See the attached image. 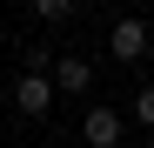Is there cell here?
Wrapping results in <instances>:
<instances>
[{
    "mask_svg": "<svg viewBox=\"0 0 154 148\" xmlns=\"http://www.w3.org/2000/svg\"><path fill=\"white\" fill-rule=\"evenodd\" d=\"M147 47H154V27H147V20H134V14L114 20V34H107V54H114V61L134 67V61H147Z\"/></svg>",
    "mask_w": 154,
    "mask_h": 148,
    "instance_id": "6da1fadb",
    "label": "cell"
},
{
    "mask_svg": "<svg viewBox=\"0 0 154 148\" xmlns=\"http://www.w3.org/2000/svg\"><path fill=\"white\" fill-rule=\"evenodd\" d=\"M14 108L20 114H47L54 108V81H47V74H20L14 81Z\"/></svg>",
    "mask_w": 154,
    "mask_h": 148,
    "instance_id": "7a4b0ae2",
    "label": "cell"
},
{
    "mask_svg": "<svg viewBox=\"0 0 154 148\" xmlns=\"http://www.w3.org/2000/svg\"><path fill=\"white\" fill-rule=\"evenodd\" d=\"M81 135H87L94 148H121V135H127V121H121L114 108H87V121H81Z\"/></svg>",
    "mask_w": 154,
    "mask_h": 148,
    "instance_id": "3957f363",
    "label": "cell"
},
{
    "mask_svg": "<svg viewBox=\"0 0 154 148\" xmlns=\"http://www.w3.org/2000/svg\"><path fill=\"white\" fill-rule=\"evenodd\" d=\"M87 81H94V67H87L81 54H67V61H54V88H60V94H87Z\"/></svg>",
    "mask_w": 154,
    "mask_h": 148,
    "instance_id": "277c9868",
    "label": "cell"
},
{
    "mask_svg": "<svg viewBox=\"0 0 154 148\" xmlns=\"http://www.w3.org/2000/svg\"><path fill=\"white\" fill-rule=\"evenodd\" d=\"M74 7H67V0H34V20H47V27H60V20H67Z\"/></svg>",
    "mask_w": 154,
    "mask_h": 148,
    "instance_id": "5b68a950",
    "label": "cell"
},
{
    "mask_svg": "<svg viewBox=\"0 0 154 148\" xmlns=\"http://www.w3.org/2000/svg\"><path fill=\"white\" fill-rule=\"evenodd\" d=\"M134 121H141V128H154V88H141V94H134Z\"/></svg>",
    "mask_w": 154,
    "mask_h": 148,
    "instance_id": "8992f818",
    "label": "cell"
}]
</instances>
